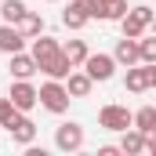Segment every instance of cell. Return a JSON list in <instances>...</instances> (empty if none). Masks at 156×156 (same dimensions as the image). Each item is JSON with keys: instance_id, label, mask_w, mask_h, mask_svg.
Here are the masks:
<instances>
[{"instance_id": "24", "label": "cell", "mask_w": 156, "mask_h": 156, "mask_svg": "<svg viewBox=\"0 0 156 156\" xmlns=\"http://www.w3.org/2000/svg\"><path fill=\"white\" fill-rule=\"evenodd\" d=\"M145 153L156 156V134H145Z\"/></svg>"}, {"instance_id": "11", "label": "cell", "mask_w": 156, "mask_h": 156, "mask_svg": "<svg viewBox=\"0 0 156 156\" xmlns=\"http://www.w3.org/2000/svg\"><path fill=\"white\" fill-rule=\"evenodd\" d=\"M123 87H127L131 94H142V91H149V87H153V83H149V66H145V62L131 66V69H127V80H123Z\"/></svg>"}, {"instance_id": "9", "label": "cell", "mask_w": 156, "mask_h": 156, "mask_svg": "<svg viewBox=\"0 0 156 156\" xmlns=\"http://www.w3.org/2000/svg\"><path fill=\"white\" fill-rule=\"evenodd\" d=\"M113 58H116V66H138L142 62V47H138V40L134 37H123V40H116V51H113Z\"/></svg>"}, {"instance_id": "3", "label": "cell", "mask_w": 156, "mask_h": 156, "mask_svg": "<svg viewBox=\"0 0 156 156\" xmlns=\"http://www.w3.org/2000/svg\"><path fill=\"white\" fill-rule=\"evenodd\" d=\"M98 123H102L105 131H127V127H134V113H131L127 105H102Z\"/></svg>"}, {"instance_id": "22", "label": "cell", "mask_w": 156, "mask_h": 156, "mask_svg": "<svg viewBox=\"0 0 156 156\" xmlns=\"http://www.w3.org/2000/svg\"><path fill=\"white\" fill-rule=\"evenodd\" d=\"M138 47H142V62H145V66H153V62H156V33H153L149 40L138 37Z\"/></svg>"}, {"instance_id": "21", "label": "cell", "mask_w": 156, "mask_h": 156, "mask_svg": "<svg viewBox=\"0 0 156 156\" xmlns=\"http://www.w3.org/2000/svg\"><path fill=\"white\" fill-rule=\"evenodd\" d=\"M15 120H18V105L11 98H0V127H11Z\"/></svg>"}, {"instance_id": "8", "label": "cell", "mask_w": 156, "mask_h": 156, "mask_svg": "<svg viewBox=\"0 0 156 156\" xmlns=\"http://www.w3.org/2000/svg\"><path fill=\"white\" fill-rule=\"evenodd\" d=\"M62 22H66L69 29H83V26L91 22V0H73V4L62 11Z\"/></svg>"}, {"instance_id": "5", "label": "cell", "mask_w": 156, "mask_h": 156, "mask_svg": "<svg viewBox=\"0 0 156 156\" xmlns=\"http://www.w3.org/2000/svg\"><path fill=\"white\" fill-rule=\"evenodd\" d=\"M83 69H87V76L94 80V83H105V80H113V73H116V58L113 55H87Z\"/></svg>"}, {"instance_id": "2", "label": "cell", "mask_w": 156, "mask_h": 156, "mask_svg": "<svg viewBox=\"0 0 156 156\" xmlns=\"http://www.w3.org/2000/svg\"><path fill=\"white\" fill-rule=\"evenodd\" d=\"M153 18H156V11L149 7V4H138V7H131L123 18H120V29H123V37H142L149 26H153Z\"/></svg>"}, {"instance_id": "29", "label": "cell", "mask_w": 156, "mask_h": 156, "mask_svg": "<svg viewBox=\"0 0 156 156\" xmlns=\"http://www.w3.org/2000/svg\"><path fill=\"white\" fill-rule=\"evenodd\" d=\"M105 4H113V0H105Z\"/></svg>"}, {"instance_id": "6", "label": "cell", "mask_w": 156, "mask_h": 156, "mask_svg": "<svg viewBox=\"0 0 156 156\" xmlns=\"http://www.w3.org/2000/svg\"><path fill=\"white\" fill-rule=\"evenodd\" d=\"M55 145L62 149V153H76V149H83V127L80 123H58V131H55Z\"/></svg>"}, {"instance_id": "23", "label": "cell", "mask_w": 156, "mask_h": 156, "mask_svg": "<svg viewBox=\"0 0 156 156\" xmlns=\"http://www.w3.org/2000/svg\"><path fill=\"white\" fill-rule=\"evenodd\" d=\"M123 15H127V4H123V0H113V4H109V22H120Z\"/></svg>"}, {"instance_id": "1", "label": "cell", "mask_w": 156, "mask_h": 156, "mask_svg": "<svg viewBox=\"0 0 156 156\" xmlns=\"http://www.w3.org/2000/svg\"><path fill=\"white\" fill-rule=\"evenodd\" d=\"M69 102H73V94L66 91V83H62V80H47V83L40 87V105H44L47 113L62 116V113L69 109Z\"/></svg>"}, {"instance_id": "20", "label": "cell", "mask_w": 156, "mask_h": 156, "mask_svg": "<svg viewBox=\"0 0 156 156\" xmlns=\"http://www.w3.org/2000/svg\"><path fill=\"white\" fill-rule=\"evenodd\" d=\"M73 69H76V66H73V62H69L66 55H58V58H55V62H51V66H47L44 73H47L51 80H66L69 73H73Z\"/></svg>"}, {"instance_id": "19", "label": "cell", "mask_w": 156, "mask_h": 156, "mask_svg": "<svg viewBox=\"0 0 156 156\" xmlns=\"http://www.w3.org/2000/svg\"><path fill=\"white\" fill-rule=\"evenodd\" d=\"M0 15H4V22L18 26L22 15H26V4H22V0H4V4H0Z\"/></svg>"}, {"instance_id": "28", "label": "cell", "mask_w": 156, "mask_h": 156, "mask_svg": "<svg viewBox=\"0 0 156 156\" xmlns=\"http://www.w3.org/2000/svg\"><path fill=\"white\" fill-rule=\"evenodd\" d=\"M47 4H58V0H47Z\"/></svg>"}, {"instance_id": "12", "label": "cell", "mask_w": 156, "mask_h": 156, "mask_svg": "<svg viewBox=\"0 0 156 156\" xmlns=\"http://www.w3.org/2000/svg\"><path fill=\"white\" fill-rule=\"evenodd\" d=\"M26 47V37H22V29L18 26H0V55H15V51H22Z\"/></svg>"}, {"instance_id": "17", "label": "cell", "mask_w": 156, "mask_h": 156, "mask_svg": "<svg viewBox=\"0 0 156 156\" xmlns=\"http://www.w3.org/2000/svg\"><path fill=\"white\" fill-rule=\"evenodd\" d=\"M134 127H138L142 134H156V105H142V109L134 113Z\"/></svg>"}, {"instance_id": "14", "label": "cell", "mask_w": 156, "mask_h": 156, "mask_svg": "<svg viewBox=\"0 0 156 156\" xmlns=\"http://www.w3.org/2000/svg\"><path fill=\"white\" fill-rule=\"evenodd\" d=\"M91 87H94V80L87 76V69H83V73H69V76H66V91H69L73 98H87V94H91Z\"/></svg>"}, {"instance_id": "13", "label": "cell", "mask_w": 156, "mask_h": 156, "mask_svg": "<svg viewBox=\"0 0 156 156\" xmlns=\"http://www.w3.org/2000/svg\"><path fill=\"white\" fill-rule=\"evenodd\" d=\"M7 131H11V138H15L18 145H33V138H37V123L26 116V113H18V120H15Z\"/></svg>"}, {"instance_id": "15", "label": "cell", "mask_w": 156, "mask_h": 156, "mask_svg": "<svg viewBox=\"0 0 156 156\" xmlns=\"http://www.w3.org/2000/svg\"><path fill=\"white\" fill-rule=\"evenodd\" d=\"M120 153H127V156L145 153V134H142L138 127H127V131H123V138H120Z\"/></svg>"}, {"instance_id": "27", "label": "cell", "mask_w": 156, "mask_h": 156, "mask_svg": "<svg viewBox=\"0 0 156 156\" xmlns=\"http://www.w3.org/2000/svg\"><path fill=\"white\" fill-rule=\"evenodd\" d=\"M149 29H153V33H156V18H153V26H149Z\"/></svg>"}, {"instance_id": "16", "label": "cell", "mask_w": 156, "mask_h": 156, "mask_svg": "<svg viewBox=\"0 0 156 156\" xmlns=\"http://www.w3.org/2000/svg\"><path fill=\"white\" fill-rule=\"evenodd\" d=\"M18 29H22V37L26 40H33L44 33V15H37V11H26L22 15V22H18Z\"/></svg>"}, {"instance_id": "18", "label": "cell", "mask_w": 156, "mask_h": 156, "mask_svg": "<svg viewBox=\"0 0 156 156\" xmlns=\"http://www.w3.org/2000/svg\"><path fill=\"white\" fill-rule=\"evenodd\" d=\"M62 55H66L73 66H83L91 51H87V44H83V40H69V44H62Z\"/></svg>"}, {"instance_id": "4", "label": "cell", "mask_w": 156, "mask_h": 156, "mask_svg": "<svg viewBox=\"0 0 156 156\" xmlns=\"http://www.w3.org/2000/svg\"><path fill=\"white\" fill-rule=\"evenodd\" d=\"M29 55L37 58L40 73H44V69H47V66H51V62L62 55V44H58L55 37H44V33H40V37H33V47H29Z\"/></svg>"}, {"instance_id": "10", "label": "cell", "mask_w": 156, "mask_h": 156, "mask_svg": "<svg viewBox=\"0 0 156 156\" xmlns=\"http://www.w3.org/2000/svg\"><path fill=\"white\" fill-rule=\"evenodd\" d=\"M7 69H11V76H15V80H29L33 73H40L37 58H33V55H26V51H15V55H11V66H7Z\"/></svg>"}, {"instance_id": "25", "label": "cell", "mask_w": 156, "mask_h": 156, "mask_svg": "<svg viewBox=\"0 0 156 156\" xmlns=\"http://www.w3.org/2000/svg\"><path fill=\"white\" fill-rule=\"evenodd\" d=\"M116 153H120L116 145H102V149H98V156H116Z\"/></svg>"}, {"instance_id": "7", "label": "cell", "mask_w": 156, "mask_h": 156, "mask_svg": "<svg viewBox=\"0 0 156 156\" xmlns=\"http://www.w3.org/2000/svg\"><path fill=\"white\" fill-rule=\"evenodd\" d=\"M7 98H11V102L18 105V113H29V109H33V105L40 102V91L33 87V83H29V80H15V83H11V94H7Z\"/></svg>"}, {"instance_id": "26", "label": "cell", "mask_w": 156, "mask_h": 156, "mask_svg": "<svg viewBox=\"0 0 156 156\" xmlns=\"http://www.w3.org/2000/svg\"><path fill=\"white\" fill-rule=\"evenodd\" d=\"M149 83H153V91H156V62L149 66Z\"/></svg>"}]
</instances>
